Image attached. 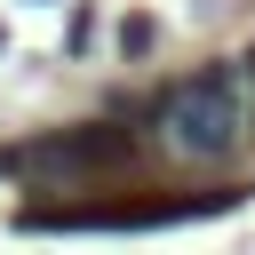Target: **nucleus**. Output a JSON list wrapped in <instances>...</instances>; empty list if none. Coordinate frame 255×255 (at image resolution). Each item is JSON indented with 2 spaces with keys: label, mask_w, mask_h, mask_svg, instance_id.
I'll return each mask as SVG.
<instances>
[{
  "label": "nucleus",
  "mask_w": 255,
  "mask_h": 255,
  "mask_svg": "<svg viewBox=\"0 0 255 255\" xmlns=\"http://www.w3.org/2000/svg\"><path fill=\"white\" fill-rule=\"evenodd\" d=\"M239 120H247L239 112V64H207L167 96V128H175L183 159H223L239 143Z\"/></svg>",
  "instance_id": "nucleus-1"
},
{
  "label": "nucleus",
  "mask_w": 255,
  "mask_h": 255,
  "mask_svg": "<svg viewBox=\"0 0 255 255\" xmlns=\"http://www.w3.org/2000/svg\"><path fill=\"white\" fill-rule=\"evenodd\" d=\"M135 159V143L120 128H64V135H40V143H8L0 151V175H48V183H80V175H120Z\"/></svg>",
  "instance_id": "nucleus-2"
},
{
  "label": "nucleus",
  "mask_w": 255,
  "mask_h": 255,
  "mask_svg": "<svg viewBox=\"0 0 255 255\" xmlns=\"http://www.w3.org/2000/svg\"><path fill=\"white\" fill-rule=\"evenodd\" d=\"M64 48H72V56H88V48H96V8H72V24H64Z\"/></svg>",
  "instance_id": "nucleus-3"
},
{
  "label": "nucleus",
  "mask_w": 255,
  "mask_h": 255,
  "mask_svg": "<svg viewBox=\"0 0 255 255\" xmlns=\"http://www.w3.org/2000/svg\"><path fill=\"white\" fill-rule=\"evenodd\" d=\"M151 40H159L151 16H128V24H120V48H128V56H151Z\"/></svg>",
  "instance_id": "nucleus-4"
}]
</instances>
